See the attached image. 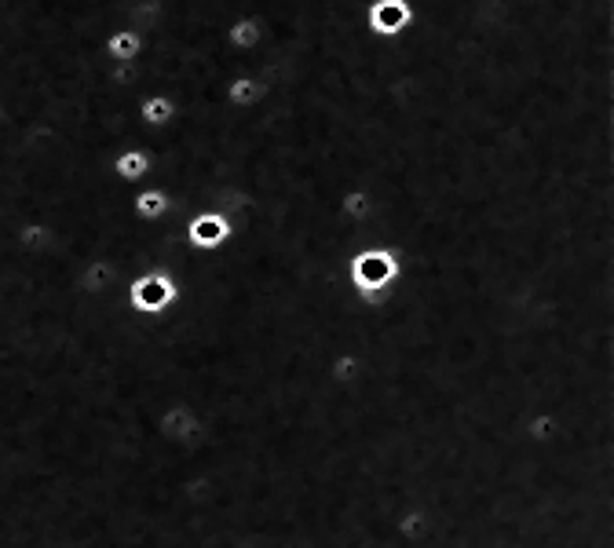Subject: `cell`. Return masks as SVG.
Masks as SVG:
<instances>
[{
  "mask_svg": "<svg viewBox=\"0 0 614 548\" xmlns=\"http://www.w3.org/2000/svg\"><path fill=\"white\" fill-rule=\"evenodd\" d=\"M150 172H154V154H150V147H125L114 158V176L121 183L147 180Z\"/></svg>",
  "mask_w": 614,
  "mask_h": 548,
  "instance_id": "3957f363",
  "label": "cell"
},
{
  "mask_svg": "<svg viewBox=\"0 0 614 548\" xmlns=\"http://www.w3.org/2000/svg\"><path fill=\"white\" fill-rule=\"evenodd\" d=\"M132 216L136 220H165L169 216V194L161 187H143L132 194Z\"/></svg>",
  "mask_w": 614,
  "mask_h": 548,
  "instance_id": "277c9868",
  "label": "cell"
},
{
  "mask_svg": "<svg viewBox=\"0 0 614 548\" xmlns=\"http://www.w3.org/2000/svg\"><path fill=\"white\" fill-rule=\"evenodd\" d=\"M351 271H355V282H359L362 289H384L388 282H395L399 267H395V253L388 245H370V249H362V253L355 256Z\"/></svg>",
  "mask_w": 614,
  "mask_h": 548,
  "instance_id": "7a4b0ae2",
  "label": "cell"
},
{
  "mask_svg": "<svg viewBox=\"0 0 614 548\" xmlns=\"http://www.w3.org/2000/svg\"><path fill=\"white\" fill-rule=\"evenodd\" d=\"M413 26V4L410 0H370L366 4V30L377 41H399Z\"/></svg>",
  "mask_w": 614,
  "mask_h": 548,
  "instance_id": "6da1fadb",
  "label": "cell"
}]
</instances>
